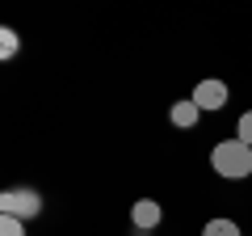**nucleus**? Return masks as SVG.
I'll list each match as a JSON object with an SVG mask.
<instances>
[{
	"mask_svg": "<svg viewBox=\"0 0 252 236\" xmlns=\"http://www.w3.org/2000/svg\"><path fill=\"white\" fill-rule=\"evenodd\" d=\"M193 101H198L202 114H210V110H223V106H227V84H223V80H202L198 89H193Z\"/></svg>",
	"mask_w": 252,
	"mask_h": 236,
	"instance_id": "obj_3",
	"label": "nucleus"
},
{
	"mask_svg": "<svg viewBox=\"0 0 252 236\" xmlns=\"http://www.w3.org/2000/svg\"><path fill=\"white\" fill-rule=\"evenodd\" d=\"M210 164H215L219 177L240 182V177L252 173V148L244 144V139H223V144H215V152H210Z\"/></svg>",
	"mask_w": 252,
	"mask_h": 236,
	"instance_id": "obj_1",
	"label": "nucleus"
},
{
	"mask_svg": "<svg viewBox=\"0 0 252 236\" xmlns=\"http://www.w3.org/2000/svg\"><path fill=\"white\" fill-rule=\"evenodd\" d=\"M172 127H198V118H202V110H198V101L189 97V101H177L172 106Z\"/></svg>",
	"mask_w": 252,
	"mask_h": 236,
	"instance_id": "obj_5",
	"label": "nucleus"
},
{
	"mask_svg": "<svg viewBox=\"0 0 252 236\" xmlns=\"http://www.w3.org/2000/svg\"><path fill=\"white\" fill-rule=\"evenodd\" d=\"M235 139H244V144L252 148V110H248V114H240V127H235Z\"/></svg>",
	"mask_w": 252,
	"mask_h": 236,
	"instance_id": "obj_9",
	"label": "nucleus"
},
{
	"mask_svg": "<svg viewBox=\"0 0 252 236\" xmlns=\"http://www.w3.org/2000/svg\"><path fill=\"white\" fill-rule=\"evenodd\" d=\"M38 211H42V198H38V190H4L0 194V215H13V219H34Z\"/></svg>",
	"mask_w": 252,
	"mask_h": 236,
	"instance_id": "obj_2",
	"label": "nucleus"
},
{
	"mask_svg": "<svg viewBox=\"0 0 252 236\" xmlns=\"http://www.w3.org/2000/svg\"><path fill=\"white\" fill-rule=\"evenodd\" d=\"M130 219H135V228H139V232H147V228H160L164 207H160L156 198H139V202H135V211H130Z\"/></svg>",
	"mask_w": 252,
	"mask_h": 236,
	"instance_id": "obj_4",
	"label": "nucleus"
},
{
	"mask_svg": "<svg viewBox=\"0 0 252 236\" xmlns=\"http://www.w3.org/2000/svg\"><path fill=\"white\" fill-rule=\"evenodd\" d=\"M202 236H244V232L231 224V219H210V224L202 228Z\"/></svg>",
	"mask_w": 252,
	"mask_h": 236,
	"instance_id": "obj_6",
	"label": "nucleus"
},
{
	"mask_svg": "<svg viewBox=\"0 0 252 236\" xmlns=\"http://www.w3.org/2000/svg\"><path fill=\"white\" fill-rule=\"evenodd\" d=\"M0 236H26V224L13 215H0Z\"/></svg>",
	"mask_w": 252,
	"mask_h": 236,
	"instance_id": "obj_7",
	"label": "nucleus"
},
{
	"mask_svg": "<svg viewBox=\"0 0 252 236\" xmlns=\"http://www.w3.org/2000/svg\"><path fill=\"white\" fill-rule=\"evenodd\" d=\"M0 55H4V59L17 55V34H13V30H0Z\"/></svg>",
	"mask_w": 252,
	"mask_h": 236,
	"instance_id": "obj_8",
	"label": "nucleus"
}]
</instances>
